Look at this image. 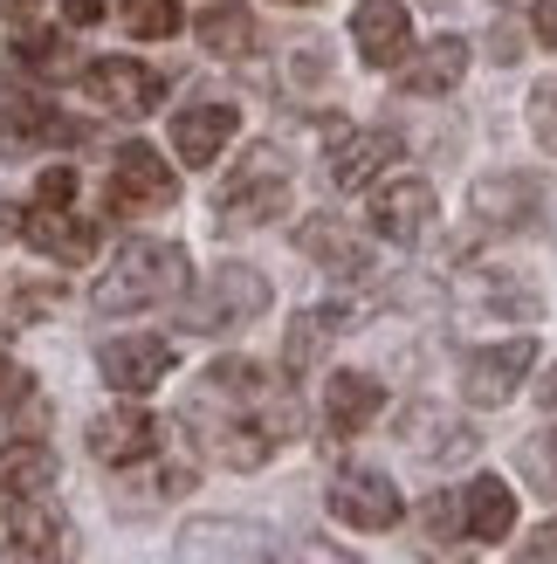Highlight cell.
Listing matches in <instances>:
<instances>
[{
    "label": "cell",
    "mask_w": 557,
    "mask_h": 564,
    "mask_svg": "<svg viewBox=\"0 0 557 564\" xmlns=\"http://www.w3.org/2000/svg\"><path fill=\"white\" fill-rule=\"evenodd\" d=\"M186 434L220 468H262L283 441H296V392L255 358H220L186 392Z\"/></svg>",
    "instance_id": "1"
},
{
    "label": "cell",
    "mask_w": 557,
    "mask_h": 564,
    "mask_svg": "<svg viewBox=\"0 0 557 564\" xmlns=\"http://www.w3.org/2000/svg\"><path fill=\"white\" fill-rule=\"evenodd\" d=\"M186 248L179 241H124L118 262L97 275L90 310L97 317H131V310H159V303H179L186 296Z\"/></svg>",
    "instance_id": "2"
},
{
    "label": "cell",
    "mask_w": 557,
    "mask_h": 564,
    "mask_svg": "<svg viewBox=\"0 0 557 564\" xmlns=\"http://www.w3.org/2000/svg\"><path fill=\"white\" fill-rule=\"evenodd\" d=\"M214 214H220V228H228V235L269 228L275 214H290V165H283V152H275V145H255V152H248V159L234 165V180L220 186Z\"/></svg>",
    "instance_id": "3"
},
{
    "label": "cell",
    "mask_w": 557,
    "mask_h": 564,
    "mask_svg": "<svg viewBox=\"0 0 557 564\" xmlns=\"http://www.w3.org/2000/svg\"><path fill=\"white\" fill-rule=\"evenodd\" d=\"M262 310H269V275H262V269H248V262H220V269L200 282V296L186 303V330L220 337V330L255 324Z\"/></svg>",
    "instance_id": "4"
},
{
    "label": "cell",
    "mask_w": 557,
    "mask_h": 564,
    "mask_svg": "<svg viewBox=\"0 0 557 564\" xmlns=\"http://www.w3.org/2000/svg\"><path fill=\"white\" fill-rule=\"evenodd\" d=\"M531 372H537V337H503V345H482V351L461 358V400L468 406H510Z\"/></svg>",
    "instance_id": "5"
},
{
    "label": "cell",
    "mask_w": 557,
    "mask_h": 564,
    "mask_svg": "<svg viewBox=\"0 0 557 564\" xmlns=\"http://www.w3.org/2000/svg\"><path fill=\"white\" fill-rule=\"evenodd\" d=\"M179 200V180L173 165H165L152 145H118V159H110V214H165Z\"/></svg>",
    "instance_id": "6"
},
{
    "label": "cell",
    "mask_w": 557,
    "mask_h": 564,
    "mask_svg": "<svg viewBox=\"0 0 557 564\" xmlns=\"http://www.w3.org/2000/svg\"><path fill=\"white\" fill-rule=\"evenodd\" d=\"M83 90H90V104L110 110V118H152L165 104V76L131 63V55H97V63L83 69Z\"/></svg>",
    "instance_id": "7"
},
{
    "label": "cell",
    "mask_w": 557,
    "mask_h": 564,
    "mask_svg": "<svg viewBox=\"0 0 557 564\" xmlns=\"http://www.w3.org/2000/svg\"><path fill=\"white\" fill-rule=\"evenodd\" d=\"M544 207H550V186L531 180V173H489V180H476V193H468V214H476V228H495V235L537 228Z\"/></svg>",
    "instance_id": "8"
},
{
    "label": "cell",
    "mask_w": 557,
    "mask_h": 564,
    "mask_svg": "<svg viewBox=\"0 0 557 564\" xmlns=\"http://www.w3.org/2000/svg\"><path fill=\"white\" fill-rule=\"evenodd\" d=\"M365 228L379 235V241H421L427 228H434V186L421 180V173H406V180H372V193H365Z\"/></svg>",
    "instance_id": "9"
},
{
    "label": "cell",
    "mask_w": 557,
    "mask_h": 564,
    "mask_svg": "<svg viewBox=\"0 0 557 564\" xmlns=\"http://www.w3.org/2000/svg\"><path fill=\"white\" fill-rule=\"evenodd\" d=\"M330 517L351 523V530H393L406 517V502H400L385 468H338V482H330Z\"/></svg>",
    "instance_id": "10"
},
{
    "label": "cell",
    "mask_w": 557,
    "mask_h": 564,
    "mask_svg": "<svg viewBox=\"0 0 557 564\" xmlns=\"http://www.w3.org/2000/svg\"><path fill=\"white\" fill-rule=\"evenodd\" d=\"M97 372H103V386L110 392H152V386H165L173 379V345L165 337H110V345H97Z\"/></svg>",
    "instance_id": "11"
},
{
    "label": "cell",
    "mask_w": 557,
    "mask_h": 564,
    "mask_svg": "<svg viewBox=\"0 0 557 564\" xmlns=\"http://www.w3.org/2000/svg\"><path fill=\"white\" fill-rule=\"evenodd\" d=\"M8 228H14L28 248H42L48 262H90V256H97V228H90L83 214H69V207L28 200L21 214H8Z\"/></svg>",
    "instance_id": "12"
},
{
    "label": "cell",
    "mask_w": 557,
    "mask_h": 564,
    "mask_svg": "<svg viewBox=\"0 0 557 564\" xmlns=\"http://www.w3.org/2000/svg\"><path fill=\"white\" fill-rule=\"evenodd\" d=\"M476 427H468L461 413H448V406H434V400H413L406 413H400V447L406 455H421V462H468L476 455Z\"/></svg>",
    "instance_id": "13"
},
{
    "label": "cell",
    "mask_w": 557,
    "mask_h": 564,
    "mask_svg": "<svg viewBox=\"0 0 557 564\" xmlns=\"http://www.w3.org/2000/svg\"><path fill=\"white\" fill-rule=\"evenodd\" d=\"M269 544H262V530H248L234 517H200V523H186L179 530V551L173 564H262Z\"/></svg>",
    "instance_id": "14"
},
{
    "label": "cell",
    "mask_w": 557,
    "mask_h": 564,
    "mask_svg": "<svg viewBox=\"0 0 557 564\" xmlns=\"http://www.w3.org/2000/svg\"><path fill=\"white\" fill-rule=\"evenodd\" d=\"M83 124H69L63 110L35 90H8L0 97V145L8 152H28V145H76Z\"/></svg>",
    "instance_id": "15"
},
{
    "label": "cell",
    "mask_w": 557,
    "mask_h": 564,
    "mask_svg": "<svg viewBox=\"0 0 557 564\" xmlns=\"http://www.w3.org/2000/svg\"><path fill=\"white\" fill-rule=\"evenodd\" d=\"M351 42H358V55H365V69H400L413 55V14L400 8V0H358Z\"/></svg>",
    "instance_id": "16"
},
{
    "label": "cell",
    "mask_w": 557,
    "mask_h": 564,
    "mask_svg": "<svg viewBox=\"0 0 557 564\" xmlns=\"http://www.w3.org/2000/svg\"><path fill=\"white\" fill-rule=\"evenodd\" d=\"M69 557V523L63 510H48V502H21L8 538H0V564H63Z\"/></svg>",
    "instance_id": "17"
},
{
    "label": "cell",
    "mask_w": 557,
    "mask_h": 564,
    "mask_svg": "<svg viewBox=\"0 0 557 564\" xmlns=\"http://www.w3.org/2000/svg\"><path fill=\"white\" fill-rule=\"evenodd\" d=\"M152 447H159V420L145 406H110V413L90 420V455L103 468H131V462H145Z\"/></svg>",
    "instance_id": "18"
},
{
    "label": "cell",
    "mask_w": 557,
    "mask_h": 564,
    "mask_svg": "<svg viewBox=\"0 0 557 564\" xmlns=\"http://www.w3.org/2000/svg\"><path fill=\"white\" fill-rule=\"evenodd\" d=\"M234 131H241L234 104H186L173 118V152H179V165H214Z\"/></svg>",
    "instance_id": "19"
},
{
    "label": "cell",
    "mask_w": 557,
    "mask_h": 564,
    "mask_svg": "<svg viewBox=\"0 0 557 564\" xmlns=\"http://www.w3.org/2000/svg\"><path fill=\"white\" fill-rule=\"evenodd\" d=\"M461 523H468V544H510L516 530V489L503 475H476L461 489Z\"/></svg>",
    "instance_id": "20"
},
{
    "label": "cell",
    "mask_w": 557,
    "mask_h": 564,
    "mask_svg": "<svg viewBox=\"0 0 557 564\" xmlns=\"http://www.w3.org/2000/svg\"><path fill=\"white\" fill-rule=\"evenodd\" d=\"M379 413H385V386L372 372H330L324 379V420H330V434H365Z\"/></svg>",
    "instance_id": "21"
},
{
    "label": "cell",
    "mask_w": 557,
    "mask_h": 564,
    "mask_svg": "<svg viewBox=\"0 0 557 564\" xmlns=\"http://www.w3.org/2000/svg\"><path fill=\"white\" fill-rule=\"evenodd\" d=\"M461 303H476L482 317H510V324H537L544 317L537 290L523 275H510V269H476V275L461 282Z\"/></svg>",
    "instance_id": "22"
},
{
    "label": "cell",
    "mask_w": 557,
    "mask_h": 564,
    "mask_svg": "<svg viewBox=\"0 0 557 564\" xmlns=\"http://www.w3.org/2000/svg\"><path fill=\"white\" fill-rule=\"evenodd\" d=\"M393 159H400V138L393 131H345L338 145H330V180H338L345 193H365Z\"/></svg>",
    "instance_id": "23"
},
{
    "label": "cell",
    "mask_w": 557,
    "mask_h": 564,
    "mask_svg": "<svg viewBox=\"0 0 557 564\" xmlns=\"http://www.w3.org/2000/svg\"><path fill=\"white\" fill-rule=\"evenodd\" d=\"M461 76H468V42H461V35H440V42H427V48L406 63L400 90H406V97H448Z\"/></svg>",
    "instance_id": "24"
},
{
    "label": "cell",
    "mask_w": 557,
    "mask_h": 564,
    "mask_svg": "<svg viewBox=\"0 0 557 564\" xmlns=\"http://www.w3.org/2000/svg\"><path fill=\"white\" fill-rule=\"evenodd\" d=\"M193 489V468H179V462H131V468H118V502L124 510H159V502H173V496H186Z\"/></svg>",
    "instance_id": "25"
},
{
    "label": "cell",
    "mask_w": 557,
    "mask_h": 564,
    "mask_svg": "<svg viewBox=\"0 0 557 564\" xmlns=\"http://www.w3.org/2000/svg\"><path fill=\"white\" fill-rule=\"evenodd\" d=\"M296 248H303L310 262H324L330 275H372L365 241H358L351 228H338V220H303V228H296Z\"/></svg>",
    "instance_id": "26"
},
{
    "label": "cell",
    "mask_w": 557,
    "mask_h": 564,
    "mask_svg": "<svg viewBox=\"0 0 557 564\" xmlns=\"http://www.w3.org/2000/svg\"><path fill=\"white\" fill-rule=\"evenodd\" d=\"M48 482H55V455H48V447L21 441V447L0 455V510H21V502L48 496Z\"/></svg>",
    "instance_id": "27"
},
{
    "label": "cell",
    "mask_w": 557,
    "mask_h": 564,
    "mask_svg": "<svg viewBox=\"0 0 557 564\" xmlns=\"http://www.w3.org/2000/svg\"><path fill=\"white\" fill-rule=\"evenodd\" d=\"M193 35H200L207 55H248L255 48V14H248L241 0H214V8H200Z\"/></svg>",
    "instance_id": "28"
},
{
    "label": "cell",
    "mask_w": 557,
    "mask_h": 564,
    "mask_svg": "<svg viewBox=\"0 0 557 564\" xmlns=\"http://www.w3.org/2000/svg\"><path fill=\"white\" fill-rule=\"evenodd\" d=\"M338 330H345V310H296L290 337H283V365H290V372H310V365L330 351Z\"/></svg>",
    "instance_id": "29"
},
{
    "label": "cell",
    "mask_w": 557,
    "mask_h": 564,
    "mask_svg": "<svg viewBox=\"0 0 557 564\" xmlns=\"http://www.w3.org/2000/svg\"><path fill=\"white\" fill-rule=\"evenodd\" d=\"M421 530H427V551H434L440 564H455L448 544L468 538V523H461V496H427V502H421Z\"/></svg>",
    "instance_id": "30"
},
{
    "label": "cell",
    "mask_w": 557,
    "mask_h": 564,
    "mask_svg": "<svg viewBox=\"0 0 557 564\" xmlns=\"http://www.w3.org/2000/svg\"><path fill=\"white\" fill-rule=\"evenodd\" d=\"M118 14L138 42H165L179 35V0H118Z\"/></svg>",
    "instance_id": "31"
},
{
    "label": "cell",
    "mask_w": 557,
    "mask_h": 564,
    "mask_svg": "<svg viewBox=\"0 0 557 564\" xmlns=\"http://www.w3.org/2000/svg\"><path fill=\"white\" fill-rule=\"evenodd\" d=\"M14 63H21V69H35V76H63V69H69V42H63V35H48V28H21Z\"/></svg>",
    "instance_id": "32"
},
{
    "label": "cell",
    "mask_w": 557,
    "mask_h": 564,
    "mask_svg": "<svg viewBox=\"0 0 557 564\" xmlns=\"http://www.w3.org/2000/svg\"><path fill=\"white\" fill-rule=\"evenodd\" d=\"M523 118H531L537 152L557 159V76H537V83H531V97H523Z\"/></svg>",
    "instance_id": "33"
},
{
    "label": "cell",
    "mask_w": 557,
    "mask_h": 564,
    "mask_svg": "<svg viewBox=\"0 0 557 564\" xmlns=\"http://www.w3.org/2000/svg\"><path fill=\"white\" fill-rule=\"evenodd\" d=\"M262 564H351V557H345V551H330V544H317V538H310V544H275V551H269Z\"/></svg>",
    "instance_id": "34"
},
{
    "label": "cell",
    "mask_w": 557,
    "mask_h": 564,
    "mask_svg": "<svg viewBox=\"0 0 557 564\" xmlns=\"http://www.w3.org/2000/svg\"><path fill=\"white\" fill-rule=\"evenodd\" d=\"M35 200L42 207H76V173L69 165H48V173L35 180Z\"/></svg>",
    "instance_id": "35"
},
{
    "label": "cell",
    "mask_w": 557,
    "mask_h": 564,
    "mask_svg": "<svg viewBox=\"0 0 557 564\" xmlns=\"http://www.w3.org/2000/svg\"><path fill=\"white\" fill-rule=\"evenodd\" d=\"M516 564H557V517L531 530V544H516Z\"/></svg>",
    "instance_id": "36"
},
{
    "label": "cell",
    "mask_w": 557,
    "mask_h": 564,
    "mask_svg": "<svg viewBox=\"0 0 557 564\" xmlns=\"http://www.w3.org/2000/svg\"><path fill=\"white\" fill-rule=\"evenodd\" d=\"M523 462H531V475H537L544 489H557V427H550L537 447H523Z\"/></svg>",
    "instance_id": "37"
},
{
    "label": "cell",
    "mask_w": 557,
    "mask_h": 564,
    "mask_svg": "<svg viewBox=\"0 0 557 564\" xmlns=\"http://www.w3.org/2000/svg\"><path fill=\"white\" fill-rule=\"evenodd\" d=\"M21 400H28V372H21V365H14L8 351H0V413L21 406Z\"/></svg>",
    "instance_id": "38"
},
{
    "label": "cell",
    "mask_w": 557,
    "mask_h": 564,
    "mask_svg": "<svg viewBox=\"0 0 557 564\" xmlns=\"http://www.w3.org/2000/svg\"><path fill=\"white\" fill-rule=\"evenodd\" d=\"M531 28L544 48H557V0H531Z\"/></svg>",
    "instance_id": "39"
},
{
    "label": "cell",
    "mask_w": 557,
    "mask_h": 564,
    "mask_svg": "<svg viewBox=\"0 0 557 564\" xmlns=\"http://www.w3.org/2000/svg\"><path fill=\"white\" fill-rule=\"evenodd\" d=\"M97 14H103V0H63V21L69 28H90Z\"/></svg>",
    "instance_id": "40"
},
{
    "label": "cell",
    "mask_w": 557,
    "mask_h": 564,
    "mask_svg": "<svg viewBox=\"0 0 557 564\" xmlns=\"http://www.w3.org/2000/svg\"><path fill=\"white\" fill-rule=\"evenodd\" d=\"M35 8H42V0H0V14H14V21H28Z\"/></svg>",
    "instance_id": "41"
},
{
    "label": "cell",
    "mask_w": 557,
    "mask_h": 564,
    "mask_svg": "<svg viewBox=\"0 0 557 564\" xmlns=\"http://www.w3.org/2000/svg\"><path fill=\"white\" fill-rule=\"evenodd\" d=\"M537 400H544V406H550V413H557V372H550V379H544V386H537Z\"/></svg>",
    "instance_id": "42"
},
{
    "label": "cell",
    "mask_w": 557,
    "mask_h": 564,
    "mask_svg": "<svg viewBox=\"0 0 557 564\" xmlns=\"http://www.w3.org/2000/svg\"><path fill=\"white\" fill-rule=\"evenodd\" d=\"M283 8H317V0H283Z\"/></svg>",
    "instance_id": "43"
}]
</instances>
